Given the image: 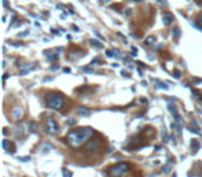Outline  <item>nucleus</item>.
I'll return each mask as SVG.
<instances>
[{
  "label": "nucleus",
  "instance_id": "4be33fe9",
  "mask_svg": "<svg viewBox=\"0 0 202 177\" xmlns=\"http://www.w3.org/2000/svg\"><path fill=\"white\" fill-rule=\"evenodd\" d=\"M170 170H172V168H170V165H165V166L162 168V172H163V173H169Z\"/></svg>",
  "mask_w": 202,
  "mask_h": 177
},
{
  "label": "nucleus",
  "instance_id": "72a5a7b5",
  "mask_svg": "<svg viewBox=\"0 0 202 177\" xmlns=\"http://www.w3.org/2000/svg\"><path fill=\"white\" fill-rule=\"evenodd\" d=\"M7 77H9V73H4V75H3V80H6Z\"/></svg>",
  "mask_w": 202,
  "mask_h": 177
},
{
  "label": "nucleus",
  "instance_id": "a211bd4d",
  "mask_svg": "<svg viewBox=\"0 0 202 177\" xmlns=\"http://www.w3.org/2000/svg\"><path fill=\"white\" fill-rule=\"evenodd\" d=\"M31 132H33V133H36L37 132V129H39V126H37L36 123H31Z\"/></svg>",
  "mask_w": 202,
  "mask_h": 177
},
{
  "label": "nucleus",
  "instance_id": "4468645a",
  "mask_svg": "<svg viewBox=\"0 0 202 177\" xmlns=\"http://www.w3.org/2000/svg\"><path fill=\"white\" fill-rule=\"evenodd\" d=\"M199 143H198V141H195V140H193L191 141V150H193V152H197V150L198 148H199Z\"/></svg>",
  "mask_w": 202,
  "mask_h": 177
},
{
  "label": "nucleus",
  "instance_id": "ddd939ff",
  "mask_svg": "<svg viewBox=\"0 0 202 177\" xmlns=\"http://www.w3.org/2000/svg\"><path fill=\"white\" fill-rule=\"evenodd\" d=\"M89 43H90V44H93V46H94V47H97V49H102V47H104V46L101 44L100 42L94 40V39H90V40H89Z\"/></svg>",
  "mask_w": 202,
  "mask_h": 177
},
{
  "label": "nucleus",
  "instance_id": "aec40b11",
  "mask_svg": "<svg viewBox=\"0 0 202 177\" xmlns=\"http://www.w3.org/2000/svg\"><path fill=\"white\" fill-rule=\"evenodd\" d=\"M179 36H180V29H179V28H175V29H173V37H175V39H177Z\"/></svg>",
  "mask_w": 202,
  "mask_h": 177
},
{
  "label": "nucleus",
  "instance_id": "f257e3e1",
  "mask_svg": "<svg viewBox=\"0 0 202 177\" xmlns=\"http://www.w3.org/2000/svg\"><path fill=\"white\" fill-rule=\"evenodd\" d=\"M93 136V129L90 127H79L76 130H71L67 134V141L71 147H80L83 143L89 141Z\"/></svg>",
  "mask_w": 202,
  "mask_h": 177
},
{
  "label": "nucleus",
  "instance_id": "a878e982",
  "mask_svg": "<svg viewBox=\"0 0 202 177\" xmlns=\"http://www.w3.org/2000/svg\"><path fill=\"white\" fill-rule=\"evenodd\" d=\"M58 69H60V65H57V64H54V65L50 67V71H58Z\"/></svg>",
  "mask_w": 202,
  "mask_h": 177
},
{
  "label": "nucleus",
  "instance_id": "5701e85b",
  "mask_svg": "<svg viewBox=\"0 0 202 177\" xmlns=\"http://www.w3.org/2000/svg\"><path fill=\"white\" fill-rule=\"evenodd\" d=\"M67 125H68V126H75V125H76V120H75V119H68V120H67Z\"/></svg>",
  "mask_w": 202,
  "mask_h": 177
},
{
  "label": "nucleus",
  "instance_id": "6e6552de",
  "mask_svg": "<svg viewBox=\"0 0 202 177\" xmlns=\"http://www.w3.org/2000/svg\"><path fill=\"white\" fill-rule=\"evenodd\" d=\"M22 115H24L22 108H14V111H13V114H11V116H13V119L18 120V119L22 118Z\"/></svg>",
  "mask_w": 202,
  "mask_h": 177
},
{
  "label": "nucleus",
  "instance_id": "20e7f679",
  "mask_svg": "<svg viewBox=\"0 0 202 177\" xmlns=\"http://www.w3.org/2000/svg\"><path fill=\"white\" fill-rule=\"evenodd\" d=\"M46 130L49 134H55V133L58 132V125H57V122L51 116H49L46 120Z\"/></svg>",
  "mask_w": 202,
  "mask_h": 177
},
{
  "label": "nucleus",
  "instance_id": "473e14b6",
  "mask_svg": "<svg viewBox=\"0 0 202 177\" xmlns=\"http://www.w3.org/2000/svg\"><path fill=\"white\" fill-rule=\"evenodd\" d=\"M3 6H4V7H7V6H9V3H7V0H3Z\"/></svg>",
  "mask_w": 202,
  "mask_h": 177
},
{
  "label": "nucleus",
  "instance_id": "c85d7f7f",
  "mask_svg": "<svg viewBox=\"0 0 202 177\" xmlns=\"http://www.w3.org/2000/svg\"><path fill=\"white\" fill-rule=\"evenodd\" d=\"M94 33H96V36L98 37V39H100V40H102V42L105 40V39H104V36H101V35H100V33H98V32H94Z\"/></svg>",
  "mask_w": 202,
  "mask_h": 177
},
{
  "label": "nucleus",
  "instance_id": "7ed1b4c3",
  "mask_svg": "<svg viewBox=\"0 0 202 177\" xmlns=\"http://www.w3.org/2000/svg\"><path fill=\"white\" fill-rule=\"evenodd\" d=\"M129 169H130V163L125 162V163H119V165H115V166H112L108 173H110L111 177H122L125 173L128 172Z\"/></svg>",
  "mask_w": 202,
  "mask_h": 177
},
{
  "label": "nucleus",
  "instance_id": "4c0bfd02",
  "mask_svg": "<svg viewBox=\"0 0 202 177\" xmlns=\"http://www.w3.org/2000/svg\"><path fill=\"white\" fill-rule=\"evenodd\" d=\"M102 3H108V1H111V0H101Z\"/></svg>",
  "mask_w": 202,
  "mask_h": 177
},
{
  "label": "nucleus",
  "instance_id": "9d476101",
  "mask_svg": "<svg viewBox=\"0 0 202 177\" xmlns=\"http://www.w3.org/2000/svg\"><path fill=\"white\" fill-rule=\"evenodd\" d=\"M78 115L79 116H89V115H90V111H89V108H86V107H80V108L78 109Z\"/></svg>",
  "mask_w": 202,
  "mask_h": 177
},
{
  "label": "nucleus",
  "instance_id": "2f4dec72",
  "mask_svg": "<svg viewBox=\"0 0 202 177\" xmlns=\"http://www.w3.org/2000/svg\"><path fill=\"white\" fill-rule=\"evenodd\" d=\"M19 161H22V162H28L29 161V158H18Z\"/></svg>",
  "mask_w": 202,
  "mask_h": 177
},
{
  "label": "nucleus",
  "instance_id": "e433bc0d",
  "mask_svg": "<svg viewBox=\"0 0 202 177\" xmlns=\"http://www.w3.org/2000/svg\"><path fill=\"white\" fill-rule=\"evenodd\" d=\"M156 1H159V3H162V4H163V3H166V0H156Z\"/></svg>",
  "mask_w": 202,
  "mask_h": 177
},
{
  "label": "nucleus",
  "instance_id": "412c9836",
  "mask_svg": "<svg viewBox=\"0 0 202 177\" xmlns=\"http://www.w3.org/2000/svg\"><path fill=\"white\" fill-rule=\"evenodd\" d=\"M62 176L64 177H72V173L69 172V170H67V169H62Z\"/></svg>",
  "mask_w": 202,
  "mask_h": 177
},
{
  "label": "nucleus",
  "instance_id": "0eeeda50",
  "mask_svg": "<svg viewBox=\"0 0 202 177\" xmlns=\"http://www.w3.org/2000/svg\"><path fill=\"white\" fill-rule=\"evenodd\" d=\"M172 22H175V15L172 13L163 14V24H165V25H170Z\"/></svg>",
  "mask_w": 202,
  "mask_h": 177
},
{
  "label": "nucleus",
  "instance_id": "f704fd0d",
  "mask_svg": "<svg viewBox=\"0 0 202 177\" xmlns=\"http://www.w3.org/2000/svg\"><path fill=\"white\" fill-rule=\"evenodd\" d=\"M64 72H65V73H69V72H71V69H69V68H65V69H64Z\"/></svg>",
  "mask_w": 202,
  "mask_h": 177
},
{
  "label": "nucleus",
  "instance_id": "6ab92c4d",
  "mask_svg": "<svg viewBox=\"0 0 202 177\" xmlns=\"http://www.w3.org/2000/svg\"><path fill=\"white\" fill-rule=\"evenodd\" d=\"M54 59H58V54H57V53H55V54H53V55H49V57H47V61H54Z\"/></svg>",
  "mask_w": 202,
  "mask_h": 177
},
{
  "label": "nucleus",
  "instance_id": "393cba45",
  "mask_svg": "<svg viewBox=\"0 0 202 177\" xmlns=\"http://www.w3.org/2000/svg\"><path fill=\"white\" fill-rule=\"evenodd\" d=\"M28 35H29V31H24V32H21V33H19L18 36L19 37H27Z\"/></svg>",
  "mask_w": 202,
  "mask_h": 177
},
{
  "label": "nucleus",
  "instance_id": "7c9ffc66",
  "mask_svg": "<svg viewBox=\"0 0 202 177\" xmlns=\"http://www.w3.org/2000/svg\"><path fill=\"white\" fill-rule=\"evenodd\" d=\"M193 82L195 83V85H201V83H202V79H194Z\"/></svg>",
  "mask_w": 202,
  "mask_h": 177
},
{
  "label": "nucleus",
  "instance_id": "cd10ccee",
  "mask_svg": "<svg viewBox=\"0 0 202 177\" xmlns=\"http://www.w3.org/2000/svg\"><path fill=\"white\" fill-rule=\"evenodd\" d=\"M120 75H122V76H125V77H129V76H130L128 71H122V72H120Z\"/></svg>",
  "mask_w": 202,
  "mask_h": 177
},
{
  "label": "nucleus",
  "instance_id": "423d86ee",
  "mask_svg": "<svg viewBox=\"0 0 202 177\" xmlns=\"http://www.w3.org/2000/svg\"><path fill=\"white\" fill-rule=\"evenodd\" d=\"M1 147H3V150L7 151L9 154H14V152H15V145H14L13 143L7 141V140H3V143H1Z\"/></svg>",
  "mask_w": 202,
  "mask_h": 177
},
{
  "label": "nucleus",
  "instance_id": "f8f14e48",
  "mask_svg": "<svg viewBox=\"0 0 202 177\" xmlns=\"http://www.w3.org/2000/svg\"><path fill=\"white\" fill-rule=\"evenodd\" d=\"M188 130H190V132H193L194 134H199V133H201V132H199V129L197 127V125H195V122H193L191 125H190V126H188Z\"/></svg>",
  "mask_w": 202,
  "mask_h": 177
},
{
  "label": "nucleus",
  "instance_id": "58836bf2",
  "mask_svg": "<svg viewBox=\"0 0 202 177\" xmlns=\"http://www.w3.org/2000/svg\"><path fill=\"white\" fill-rule=\"evenodd\" d=\"M134 1H137V3H140V1H141V0H134Z\"/></svg>",
  "mask_w": 202,
  "mask_h": 177
},
{
  "label": "nucleus",
  "instance_id": "b1692460",
  "mask_svg": "<svg viewBox=\"0 0 202 177\" xmlns=\"http://www.w3.org/2000/svg\"><path fill=\"white\" fill-rule=\"evenodd\" d=\"M83 71L86 73H94V69L93 68H87V67H83Z\"/></svg>",
  "mask_w": 202,
  "mask_h": 177
},
{
  "label": "nucleus",
  "instance_id": "1a4fd4ad",
  "mask_svg": "<svg viewBox=\"0 0 202 177\" xmlns=\"http://www.w3.org/2000/svg\"><path fill=\"white\" fill-rule=\"evenodd\" d=\"M152 82L155 83L156 86H158V89H161V90H168V89H169V85H168V83H163V82H161V80H158V79H154Z\"/></svg>",
  "mask_w": 202,
  "mask_h": 177
},
{
  "label": "nucleus",
  "instance_id": "c9c22d12",
  "mask_svg": "<svg viewBox=\"0 0 202 177\" xmlns=\"http://www.w3.org/2000/svg\"><path fill=\"white\" fill-rule=\"evenodd\" d=\"M132 51H133L134 54H136V53H137V49H136V47H132Z\"/></svg>",
  "mask_w": 202,
  "mask_h": 177
},
{
  "label": "nucleus",
  "instance_id": "dca6fc26",
  "mask_svg": "<svg viewBox=\"0 0 202 177\" xmlns=\"http://www.w3.org/2000/svg\"><path fill=\"white\" fill-rule=\"evenodd\" d=\"M168 140H169L168 132H166V129H162V141H163V143H168Z\"/></svg>",
  "mask_w": 202,
  "mask_h": 177
},
{
  "label": "nucleus",
  "instance_id": "9b49d317",
  "mask_svg": "<svg viewBox=\"0 0 202 177\" xmlns=\"http://www.w3.org/2000/svg\"><path fill=\"white\" fill-rule=\"evenodd\" d=\"M105 54H107V57H108V58H116V57L119 55V51H118V50H107Z\"/></svg>",
  "mask_w": 202,
  "mask_h": 177
},
{
  "label": "nucleus",
  "instance_id": "c756f323",
  "mask_svg": "<svg viewBox=\"0 0 202 177\" xmlns=\"http://www.w3.org/2000/svg\"><path fill=\"white\" fill-rule=\"evenodd\" d=\"M140 102H141V104H147L148 100L147 98H144V97H141V98H140Z\"/></svg>",
  "mask_w": 202,
  "mask_h": 177
},
{
  "label": "nucleus",
  "instance_id": "f3484780",
  "mask_svg": "<svg viewBox=\"0 0 202 177\" xmlns=\"http://www.w3.org/2000/svg\"><path fill=\"white\" fill-rule=\"evenodd\" d=\"M50 150H51V145L47 144V143H44V145L42 147V151H43V152H47V151H50Z\"/></svg>",
  "mask_w": 202,
  "mask_h": 177
},
{
  "label": "nucleus",
  "instance_id": "bb28decb",
  "mask_svg": "<svg viewBox=\"0 0 202 177\" xmlns=\"http://www.w3.org/2000/svg\"><path fill=\"white\" fill-rule=\"evenodd\" d=\"M173 75H175L176 77H180V75H181V72H180V71H177V69H175V71H173Z\"/></svg>",
  "mask_w": 202,
  "mask_h": 177
},
{
  "label": "nucleus",
  "instance_id": "39448f33",
  "mask_svg": "<svg viewBox=\"0 0 202 177\" xmlns=\"http://www.w3.org/2000/svg\"><path fill=\"white\" fill-rule=\"evenodd\" d=\"M100 147V140L98 138H93V140H89L87 144H86V150L93 152V151H97Z\"/></svg>",
  "mask_w": 202,
  "mask_h": 177
},
{
  "label": "nucleus",
  "instance_id": "2eb2a0df",
  "mask_svg": "<svg viewBox=\"0 0 202 177\" xmlns=\"http://www.w3.org/2000/svg\"><path fill=\"white\" fill-rule=\"evenodd\" d=\"M152 43H155V37L154 36H148L145 40H144V44L145 46H151Z\"/></svg>",
  "mask_w": 202,
  "mask_h": 177
},
{
  "label": "nucleus",
  "instance_id": "f03ea898",
  "mask_svg": "<svg viewBox=\"0 0 202 177\" xmlns=\"http://www.w3.org/2000/svg\"><path fill=\"white\" fill-rule=\"evenodd\" d=\"M64 102H65L64 97L61 94H58V93H51V94L47 95V98H46V105L51 109H55V111L62 108Z\"/></svg>",
  "mask_w": 202,
  "mask_h": 177
}]
</instances>
